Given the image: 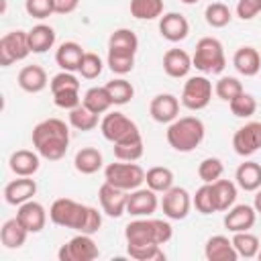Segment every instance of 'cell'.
<instances>
[{
    "instance_id": "6da1fadb",
    "label": "cell",
    "mask_w": 261,
    "mask_h": 261,
    "mask_svg": "<svg viewBox=\"0 0 261 261\" xmlns=\"http://www.w3.org/2000/svg\"><path fill=\"white\" fill-rule=\"evenodd\" d=\"M33 147L47 161H59L69 147V128L59 118H45L33 128Z\"/></svg>"
},
{
    "instance_id": "7a4b0ae2",
    "label": "cell",
    "mask_w": 261,
    "mask_h": 261,
    "mask_svg": "<svg viewBox=\"0 0 261 261\" xmlns=\"http://www.w3.org/2000/svg\"><path fill=\"white\" fill-rule=\"evenodd\" d=\"M204 135H206V126L200 118L181 116V118H175L173 122H169L165 139L173 151L190 153L196 147H200V143L204 141Z\"/></svg>"
},
{
    "instance_id": "3957f363",
    "label": "cell",
    "mask_w": 261,
    "mask_h": 261,
    "mask_svg": "<svg viewBox=\"0 0 261 261\" xmlns=\"http://www.w3.org/2000/svg\"><path fill=\"white\" fill-rule=\"evenodd\" d=\"M192 65L202 73H220L226 67L222 43L214 37H202L196 43V51L192 55Z\"/></svg>"
},
{
    "instance_id": "277c9868",
    "label": "cell",
    "mask_w": 261,
    "mask_h": 261,
    "mask_svg": "<svg viewBox=\"0 0 261 261\" xmlns=\"http://www.w3.org/2000/svg\"><path fill=\"white\" fill-rule=\"evenodd\" d=\"M86 214H88V206L80 204L71 198H57L49 208V220L53 224L63 226V228H71L75 232L82 230Z\"/></svg>"
},
{
    "instance_id": "5b68a950",
    "label": "cell",
    "mask_w": 261,
    "mask_h": 261,
    "mask_svg": "<svg viewBox=\"0 0 261 261\" xmlns=\"http://www.w3.org/2000/svg\"><path fill=\"white\" fill-rule=\"evenodd\" d=\"M104 181H108L124 192H133V190L141 188V184L145 181V169L135 161L110 163L104 169Z\"/></svg>"
},
{
    "instance_id": "8992f818",
    "label": "cell",
    "mask_w": 261,
    "mask_h": 261,
    "mask_svg": "<svg viewBox=\"0 0 261 261\" xmlns=\"http://www.w3.org/2000/svg\"><path fill=\"white\" fill-rule=\"evenodd\" d=\"M29 31H10L0 37V65L8 67L31 55Z\"/></svg>"
},
{
    "instance_id": "52a82bcc",
    "label": "cell",
    "mask_w": 261,
    "mask_h": 261,
    "mask_svg": "<svg viewBox=\"0 0 261 261\" xmlns=\"http://www.w3.org/2000/svg\"><path fill=\"white\" fill-rule=\"evenodd\" d=\"M212 100V82L206 75L188 77L181 90V104L188 110H204Z\"/></svg>"
},
{
    "instance_id": "ba28073f",
    "label": "cell",
    "mask_w": 261,
    "mask_h": 261,
    "mask_svg": "<svg viewBox=\"0 0 261 261\" xmlns=\"http://www.w3.org/2000/svg\"><path fill=\"white\" fill-rule=\"evenodd\" d=\"M98 255H100V251H98V245L94 243L92 234H84V232H77L73 239H69L57 251L59 261H94V259H98Z\"/></svg>"
},
{
    "instance_id": "9c48e42d",
    "label": "cell",
    "mask_w": 261,
    "mask_h": 261,
    "mask_svg": "<svg viewBox=\"0 0 261 261\" xmlns=\"http://www.w3.org/2000/svg\"><path fill=\"white\" fill-rule=\"evenodd\" d=\"M192 208V196L186 188L171 186L167 192H163L161 198V210L169 220H184L190 214Z\"/></svg>"
},
{
    "instance_id": "30bf717a",
    "label": "cell",
    "mask_w": 261,
    "mask_h": 261,
    "mask_svg": "<svg viewBox=\"0 0 261 261\" xmlns=\"http://www.w3.org/2000/svg\"><path fill=\"white\" fill-rule=\"evenodd\" d=\"M100 130H102V137L110 143H118L135 133H139V126L122 112H108L102 122H100Z\"/></svg>"
},
{
    "instance_id": "8fae6325",
    "label": "cell",
    "mask_w": 261,
    "mask_h": 261,
    "mask_svg": "<svg viewBox=\"0 0 261 261\" xmlns=\"http://www.w3.org/2000/svg\"><path fill=\"white\" fill-rule=\"evenodd\" d=\"M232 149L241 157H249L255 151H259L261 149V122L251 120L243 124L241 128H237V133L232 135Z\"/></svg>"
},
{
    "instance_id": "7c38bea8",
    "label": "cell",
    "mask_w": 261,
    "mask_h": 261,
    "mask_svg": "<svg viewBox=\"0 0 261 261\" xmlns=\"http://www.w3.org/2000/svg\"><path fill=\"white\" fill-rule=\"evenodd\" d=\"M98 200L102 206V212L110 218H120L126 212V200H128V192L104 181L98 190Z\"/></svg>"
},
{
    "instance_id": "4fadbf2b",
    "label": "cell",
    "mask_w": 261,
    "mask_h": 261,
    "mask_svg": "<svg viewBox=\"0 0 261 261\" xmlns=\"http://www.w3.org/2000/svg\"><path fill=\"white\" fill-rule=\"evenodd\" d=\"M159 206L157 200V192H153L151 188H137L133 192H128V200H126V212L135 218L141 216H151Z\"/></svg>"
},
{
    "instance_id": "5bb4252c",
    "label": "cell",
    "mask_w": 261,
    "mask_h": 261,
    "mask_svg": "<svg viewBox=\"0 0 261 261\" xmlns=\"http://www.w3.org/2000/svg\"><path fill=\"white\" fill-rule=\"evenodd\" d=\"M124 239L126 245H159L157 243V234H155V218L149 216H141L133 222H128L124 226Z\"/></svg>"
},
{
    "instance_id": "9a60e30c",
    "label": "cell",
    "mask_w": 261,
    "mask_h": 261,
    "mask_svg": "<svg viewBox=\"0 0 261 261\" xmlns=\"http://www.w3.org/2000/svg\"><path fill=\"white\" fill-rule=\"evenodd\" d=\"M16 218L20 220V224H22L29 232L37 234V232H41V230L45 228V224H47V210H45V206H43L41 202L29 200V202H24V204L18 206Z\"/></svg>"
},
{
    "instance_id": "2e32d148",
    "label": "cell",
    "mask_w": 261,
    "mask_h": 261,
    "mask_svg": "<svg viewBox=\"0 0 261 261\" xmlns=\"http://www.w3.org/2000/svg\"><path fill=\"white\" fill-rule=\"evenodd\" d=\"M159 33L169 43H179L190 35V22L179 12H167L159 18Z\"/></svg>"
},
{
    "instance_id": "e0dca14e",
    "label": "cell",
    "mask_w": 261,
    "mask_h": 261,
    "mask_svg": "<svg viewBox=\"0 0 261 261\" xmlns=\"http://www.w3.org/2000/svg\"><path fill=\"white\" fill-rule=\"evenodd\" d=\"M149 114L155 122L169 124L179 114V100L173 94H157L149 104Z\"/></svg>"
},
{
    "instance_id": "ac0fdd59",
    "label": "cell",
    "mask_w": 261,
    "mask_h": 261,
    "mask_svg": "<svg viewBox=\"0 0 261 261\" xmlns=\"http://www.w3.org/2000/svg\"><path fill=\"white\" fill-rule=\"evenodd\" d=\"M257 220V210L249 204H237L232 208L226 210L224 214V226L228 228V232H243L253 228Z\"/></svg>"
},
{
    "instance_id": "d6986e66",
    "label": "cell",
    "mask_w": 261,
    "mask_h": 261,
    "mask_svg": "<svg viewBox=\"0 0 261 261\" xmlns=\"http://www.w3.org/2000/svg\"><path fill=\"white\" fill-rule=\"evenodd\" d=\"M8 165H10V171L16 177H33L41 167V155L37 151L18 149L10 155Z\"/></svg>"
},
{
    "instance_id": "ffe728a7",
    "label": "cell",
    "mask_w": 261,
    "mask_h": 261,
    "mask_svg": "<svg viewBox=\"0 0 261 261\" xmlns=\"http://www.w3.org/2000/svg\"><path fill=\"white\" fill-rule=\"evenodd\" d=\"M35 194H37V181L31 177H18L4 186V200L6 204H12V206H20L33 200Z\"/></svg>"
},
{
    "instance_id": "44dd1931",
    "label": "cell",
    "mask_w": 261,
    "mask_h": 261,
    "mask_svg": "<svg viewBox=\"0 0 261 261\" xmlns=\"http://www.w3.org/2000/svg\"><path fill=\"white\" fill-rule=\"evenodd\" d=\"M204 255L208 261H237L239 253L232 245V241L224 234H214L204 245Z\"/></svg>"
},
{
    "instance_id": "7402d4cb",
    "label": "cell",
    "mask_w": 261,
    "mask_h": 261,
    "mask_svg": "<svg viewBox=\"0 0 261 261\" xmlns=\"http://www.w3.org/2000/svg\"><path fill=\"white\" fill-rule=\"evenodd\" d=\"M232 65L241 75L253 77L261 69V55H259V51L255 47H249V45L239 47L234 51V55H232Z\"/></svg>"
},
{
    "instance_id": "603a6c76",
    "label": "cell",
    "mask_w": 261,
    "mask_h": 261,
    "mask_svg": "<svg viewBox=\"0 0 261 261\" xmlns=\"http://www.w3.org/2000/svg\"><path fill=\"white\" fill-rule=\"evenodd\" d=\"M20 90L29 92V94H39L47 88L49 80H47V71L41 67V65H24L20 71H18V77H16Z\"/></svg>"
},
{
    "instance_id": "cb8c5ba5",
    "label": "cell",
    "mask_w": 261,
    "mask_h": 261,
    "mask_svg": "<svg viewBox=\"0 0 261 261\" xmlns=\"http://www.w3.org/2000/svg\"><path fill=\"white\" fill-rule=\"evenodd\" d=\"M192 57L184 49H167L163 55V71L169 77H186L192 69Z\"/></svg>"
},
{
    "instance_id": "d4e9b609",
    "label": "cell",
    "mask_w": 261,
    "mask_h": 261,
    "mask_svg": "<svg viewBox=\"0 0 261 261\" xmlns=\"http://www.w3.org/2000/svg\"><path fill=\"white\" fill-rule=\"evenodd\" d=\"M84 49L80 43L75 41H65L57 47L55 51V61L57 65L63 69V71H77L80 69V63H82V57H84Z\"/></svg>"
},
{
    "instance_id": "484cf974",
    "label": "cell",
    "mask_w": 261,
    "mask_h": 261,
    "mask_svg": "<svg viewBox=\"0 0 261 261\" xmlns=\"http://www.w3.org/2000/svg\"><path fill=\"white\" fill-rule=\"evenodd\" d=\"M145 153V143L141 137V130L114 143V157L118 161H139Z\"/></svg>"
},
{
    "instance_id": "4316f807",
    "label": "cell",
    "mask_w": 261,
    "mask_h": 261,
    "mask_svg": "<svg viewBox=\"0 0 261 261\" xmlns=\"http://www.w3.org/2000/svg\"><path fill=\"white\" fill-rule=\"evenodd\" d=\"M237 186L245 192H257L261 188V165L257 161H245L234 171Z\"/></svg>"
},
{
    "instance_id": "83f0119b",
    "label": "cell",
    "mask_w": 261,
    "mask_h": 261,
    "mask_svg": "<svg viewBox=\"0 0 261 261\" xmlns=\"http://www.w3.org/2000/svg\"><path fill=\"white\" fill-rule=\"evenodd\" d=\"M29 234L31 232L20 224V220L16 216L14 218H8L2 224V228H0V241H2V245L6 249H20L24 245V241H27Z\"/></svg>"
},
{
    "instance_id": "f1b7e54d",
    "label": "cell",
    "mask_w": 261,
    "mask_h": 261,
    "mask_svg": "<svg viewBox=\"0 0 261 261\" xmlns=\"http://www.w3.org/2000/svg\"><path fill=\"white\" fill-rule=\"evenodd\" d=\"M102 163L104 157L96 147H82L73 157V167L84 175L96 173L98 169H102Z\"/></svg>"
},
{
    "instance_id": "f546056e",
    "label": "cell",
    "mask_w": 261,
    "mask_h": 261,
    "mask_svg": "<svg viewBox=\"0 0 261 261\" xmlns=\"http://www.w3.org/2000/svg\"><path fill=\"white\" fill-rule=\"evenodd\" d=\"M212 186V194H214V202H216V210L218 212H226L228 208L234 206L237 202V184L230 179H216L210 184Z\"/></svg>"
},
{
    "instance_id": "4dcf8cb0",
    "label": "cell",
    "mask_w": 261,
    "mask_h": 261,
    "mask_svg": "<svg viewBox=\"0 0 261 261\" xmlns=\"http://www.w3.org/2000/svg\"><path fill=\"white\" fill-rule=\"evenodd\" d=\"M108 51L137 55V51H139V39H137V35L130 29H116L108 37Z\"/></svg>"
},
{
    "instance_id": "1f68e13d",
    "label": "cell",
    "mask_w": 261,
    "mask_h": 261,
    "mask_svg": "<svg viewBox=\"0 0 261 261\" xmlns=\"http://www.w3.org/2000/svg\"><path fill=\"white\" fill-rule=\"evenodd\" d=\"M82 104L88 110H92L94 114H104V112L110 110V106H114L112 104V98H110V94L106 90V86H94V88H90L84 94Z\"/></svg>"
},
{
    "instance_id": "d6a6232c",
    "label": "cell",
    "mask_w": 261,
    "mask_h": 261,
    "mask_svg": "<svg viewBox=\"0 0 261 261\" xmlns=\"http://www.w3.org/2000/svg\"><path fill=\"white\" fill-rule=\"evenodd\" d=\"M29 45L33 53H45L55 45V31L49 24H35L29 31Z\"/></svg>"
},
{
    "instance_id": "836d02e7",
    "label": "cell",
    "mask_w": 261,
    "mask_h": 261,
    "mask_svg": "<svg viewBox=\"0 0 261 261\" xmlns=\"http://www.w3.org/2000/svg\"><path fill=\"white\" fill-rule=\"evenodd\" d=\"M145 181H147V188H151L153 192L163 194L173 186V171L169 167L155 165L149 171H145Z\"/></svg>"
},
{
    "instance_id": "e575fe53",
    "label": "cell",
    "mask_w": 261,
    "mask_h": 261,
    "mask_svg": "<svg viewBox=\"0 0 261 261\" xmlns=\"http://www.w3.org/2000/svg\"><path fill=\"white\" fill-rule=\"evenodd\" d=\"M163 14V0H130V16L137 20H155Z\"/></svg>"
},
{
    "instance_id": "d590c367",
    "label": "cell",
    "mask_w": 261,
    "mask_h": 261,
    "mask_svg": "<svg viewBox=\"0 0 261 261\" xmlns=\"http://www.w3.org/2000/svg\"><path fill=\"white\" fill-rule=\"evenodd\" d=\"M232 245L239 253V257H245V259H253L257 257L261 245H259V239L255 234H251L249 230H243V232H232Z\"/></svg>"
},
{
    "instance_id": "8d00e7d4",
    "label": "cell",
    "mask_w": 261,
    "mask_h": 261,
    "mask_svg": "<svg viewBox=\"0 0 261 261\" xmlns=\"http://www.w3.org/2000/svg\"><path fill=\"white\" fill-rule=\"evenodd\" d=\"M106 90H108V94H110L114 106H124V104H128V102L133 100V96H135L133 84L126 82L124 77L110 80V82L106 84Z\"/></svg>"
},
{
    "instance_id": "74e56055",
    "label": "cell",
    "mask_w": 261,
    "mask_h": 261,
    "mask_svg": "<svg viewBox=\"0 0 261 261\" xmlns=\"http://www.w3.org/2000/svg\"><path fill=\"white\" fill-rule=\"evenodd\" d=\"M69 124L82 133L94 130L98 126V114H94L92 110H88L84 104L75 106L73 110H69Z\"/></svg>"
},
{
    "instance_id": "f35d334b",
    "label": "cell",
    "mask_w": 261,
    "mask_h": 261,
    "mask_svg": "<svg viewBox=\"0 0 261 261\" xmlns=\"http://www.w3.org/2000/svg\"><path fill=\"white\" fill-rule=\"evenodd\" d=\"M204 18L212 29H222L232 20V12L224 2H212L206 6Z\"/></svg>"
},
{
    "instance_id": "ab89813d",
    "label": "cell",
    "mask_w": 261,
    "mask_h": 261,
    "mask_svg": "<svg viewBox=\"0 0 261 261\" xmlns=\"http://www.w3.org/2000/svg\"><path fill=\"white\" fill-rule=\"evenodd\" d=\"M126 255L135 261H165V253L161 245H126Z\"/></svg>"
},
{
    "instance_id": "60d3db41",
    "label": "cell",
    "mask_w": 261,
    "mask_h": 261,
    "mask_svg": "<svg viewBox=\"0 0 261 261\" xmlns=\"http://www.w3.org/2000/svg\"><path fill=\"white\" fill-rule=\"evenodd\" d=\"M192 204H194V208H196L200 214H204V216L218 212L210 184H204V186H200V188L196 190V194H194V198H192Z\"/></svg>"
},
{
    "instance_id": "b9f144b4",
    "label": "cell",
    "mask_w": 261,
    "mask_h": 261,
    "mask_svg": "<svg viewBox=\"0 0 261 261\" xmlns=\"http://www.w3.org/2000/svg\"><path fill=\"white\" fill-rule=\"evenodd\" d=\"M228 108H230V112H232L234 116H239V118H249V116H253L255 110H257V100H255V96H251V94H247V92H241L237 98H232V100L228 102Z\"/></svg>"
},
{
    "instance_id": "7bdbcfd3",
    "label": "cell",
    "mask_w": 261,
    "mask_h": 261,
    "mask_svg": "<svg viewBox=\"0 0 261 261\" xmlns=\"http://www.w3.org/2000/svg\"><path fill=\"white\" fill-rule=\"evenodd\" d=\"M222 173H224V165H222V161L218 157H206L198 165V177L204 184H212V181L220 179Z\"/></svg>"
},
{
    "instance_id": "ee69618b",
    "label": "cell",
    "mask_w": 261,
    "mask_h": 261,
    "mask_svg": "<svg viewBox=\"0 0 261 261\" xmlns=\"http://www.w3.org/2000/svg\"><path fill=\"white\" fill-rule=\"evenodd\" d=\"M106 65L110 67L112 73L126 75L135 67V55H130V53H118V51H108Z\"/></svg>"
},
{
    "instance_id": "f6af8a7d",
    "label": "cell",
    "mask_w": 261,
    "mask_h": 261,
    "mask_svg": "<svg viewBox=\"0 0 261 261\" xmlns=\"http://www.w3.org/2000/svg\"><path fill=\"white\" fill-rule=\"evenodd\" d=\"M104 69V61L98 53H92V51H86L84 57H82V63H80V75L84 80H96Z\"/></svg>"
},
{
    "instance_id": "bcb514c9",
    "label": "cell",
    "mask_w": 261,
    "mask_h": 261,
    "mask_svg": "<svg viewBox=\"0 0 261 261\" xmlns=\"http://www.w3.org/2000/svg\"><path fill=\"white\" fill-rule=\"evenodd\" d=\"M241 92H245V90H243V84H241L237 77H232V75L220 77V80L216 82V86H214V94H216L220 100H224V102H230V100L237 98Z\"/></svg>"
},
{
    "instance_id": "7dc6e473",
    "label": "cell",
    "mask_w": 261,
    "mask_h": 261,
    "mask_svg": "<svg viewBox=\"0 0 261 261\" xmlns=\"http://www.w3.org/2000/svg\"><path fill=\"white\" fill-rule=\"evenodd\" d=\"M51 92H61V90H80V80L73 75V71H59L51 77L49 82Z\"/></svg>"
},
{
    "instance_id": "c3c4849f",
    "label": "cell",
    "mask_w": 261,
    "mask_h": 261,
    "mask_svg": "<svg viewBox=\"0 0 261 261\" xmlns=\"http://www.w3.org/2000/svg\"><path fill=\"white\" fill-rule=\"evenodd\" d=\"M24 10L29 16L39 18V20H43L55 12L53 0H24Z\"/></svg>"
},
{
    "instance_id": "681fc988",
    "label": "cell",
    "mask_w": 261,
    "mask_h": 261,
    "mask_svg": "<svg viewBox=\"0 0 261 261\" xmlns=\"http://www.w3.org/2000/svg\"><path fill=\"white\" fill-rule=\"evenodd\" d=\"M53 104L57 108H63V110H73L75 106L82 104L80 90H61V92H55L53 94Z\"/></svg>"
},
{
    "instance_id": "f907efd6",
    "label": "cell",
    "mask_w": 261,
    "mask_h": 261,
    "mask_svg": "<svg viewBox=\"0 0 261 261\" xmlns=\"http://www.w3.org/2000/svg\"><path fill=\"white\" fill-rule=\"evenodd\" d=\"M261 12V0H239L237 2V16L241 20H253Z\"/></svg>"
},
{
    "instance_id": "816d5d0a",
    "label": "cell",
    "mask_w": 261,
    "mask_h": 261,
    "mask_svg": "<svg viewBox=\"0 0 261 261\" xmlns=\"http://www.w3.org/2000/svg\"><path fill=\"white\" fill-rule=\"evenodd\" d=\"M102 228V214L94 208V206H88V214H86V220H84V226L80 232L84 234H94Z\"/></svg>"
},
{
    "instance_id": "f5cc1de1",
    "label": "cell",
    "mask_w": 261,
    "mask_h": 261,
    "mask_svg": "<svg viewBox=\"0 0 261 261\" xmlns=\"http://www.w3.org/2000/svg\"><path fill=\"white\" fill-rule=\"evenodd\" d=\"M80 0H53L55 14H71L77 8Z\"/></svg>"
},
{
    "instance_id": "db71d44e",
    "label": "cell",
    "mask_w": 261,
    "mask_h": 261,
    "mask_svg": "<svg viewBox=\"0 0 261 261\" xmlns=\"http://www.w3.org/2000/svg\"><path fill=\"white\" fill-rule=\"evenodd\" d=\"M253 208L257 210V214H261V188L255 192V200H253Z\"/></svg>"
},
{
    "instance_id": "11a10c76",
    "label": "cell",
    "mask_w": 261,
    "mask_h": 261,
    "mask_svg": "<svg viewBox=\"0 0 261 261\" xmlns=\"http://www.w3.org/2000/svg\"><path fill=\"white\" fill-rule=\"evenodd\" d=\"M181 2H184V4H198L200 0H181Z\"/></svg>"
},
{
    "instance_id": "9f6ffc18",
    "label": "cell",
    "mask_w": 261,
    "mask_h": 261,
    "mask_svg": "<svg viewBox=\"0 0 261 261\" xmlns=\"http://www.w3.org/2000/svg\"><path fill=\"white\" fill-rule=\"evenodd\" d=\"M257 259H259V261H261V249H259V253H257Z\"/></svg>"
}]
</instances>
